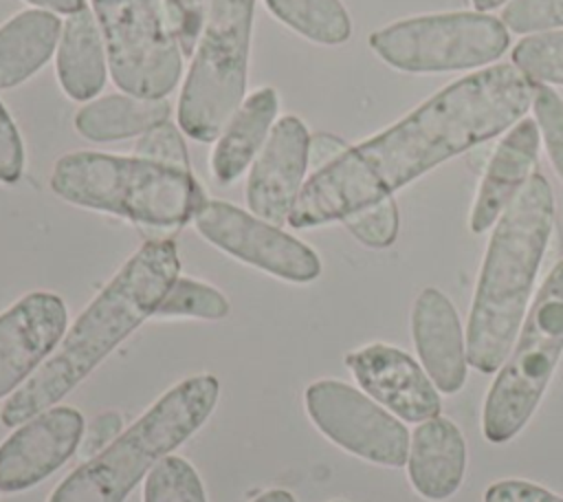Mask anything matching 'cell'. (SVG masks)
<instances>
[{"mask_svg":"<svg viewBox=\"0 0 563 502\" xmlns=\"http://www.w3.org/2000/svg\"><path fill=\"white\" fill-rule=\"evenodd\" d=\"M506 2H510V0H471V4L475 7V11H482V13L493 11V9H497V7L506 4Z\"/></svg>","mask_w":563,"mask_h":502,"instance_id":"38","label":"cell"},{"mask_svg":"<svg viewBox=\"0 0 563 502\" xmlns=\"http://www.w3.org/2000/svg\"><path fill=\"white\" fill-rule=\"evenodd\" d=\"M361 390L405 423H422L440 416V392L405 350L389 343H369L345 357Z\"/></svg>","mask_w":563,"mask_h":502,"instance_id":"15","label":"cell"},{"mask_svg":"<svg viewBox=\"0 0 563 502\" xmlns=\"http://www.w3.org/2000/svg\"><path fill=\"white\" fill-rule=\"evenodd\" d=\"M563 354V260L539 286L515 346L493 379L484 407L482 434L488 443L512 440L539 407Z\"/></svg>","mask_w":563,"mask_h":502,"instance_id":"6","label":"cell"},{"mask_svg":"<svg viewBox=\"0 0 563 502\" xmlns=\"http://www.w3.org/2000/svg\"><path fill=\"white\" fill-rule=\"evenodd\" d=\"M229 315V299L213 286L194 277H176L154 317L222 319Z\"/></svg>","mask_w":563,"mask_h":502,"instance_id":"26","label":"cell"},{"mask_svg":"<svg viewBox=\"0 0 563 502\" xmlns=\"http://www.w3.org/2000/svg\"><path fill=\"white\" fill-rule=\"evenodd\" d=\"M68 313L59 295L35 291L0 313V399L11 396L55 352Z\"/></svg>","mask_w":563,"mask_h":502,"instance_id":"13","label":"cell"},{"mask_svg":"<svg viewBox=\"0 0 563 502\" xmlns=\"http://www.w3.org/2000/svg\"><path fill=\"white\" fill-rule=\"evenodd\" d=\"M205 4L207 0H163L167 22L185 55H194L196 51L205 20Z\"/></svg>","mask_w":563,"mask_h":502,"instance_id":"31","label":"cell"},{"mask_svg":"<svg viewBox=\"0 0 563 502\" xmlns=\"http://www.w3.org/2000/svg\"><path fill=\"white\" fill-rule=\"evenodd\" d=\"M277 92L260 88L249 95L220 132L211 152V172L218 183H233L260 154L277 117Z\"/></svg>","mask_w":563,"mask_h":502,"instance_id":"19","label":"cell"},{"mask_svg":"<svg viewBox=\"0 0 563 502\" xmlns=\"http://www.w3.org/2000/svg\"><path fill=\"white\" fill-rule=\"evenodd\" d=\"M255 0H207L200 37L178 101V123L196 141H216L246 88Z\"/></svg>","mask_w":563,"mask_h":502,"instance_id":"7","label":"cell"},{"mask_svg":"<svg viewBox=\"0 0 563 502\" xmlns=\"http://www.w3.org/2000/svg\"><path fill=\"white\" fill-rule=\"evenodd\" d=\"M180 271L172 240H147L66 330L55 352L0 407V423L18 427L57 405L165 299Z\"/></svg>","mask_w":563,"mask_h":502,"instance_id":"2","label":"cell"},{"mask_svg":"<svg viewBox=\"0 0 563 502\" xmlns=\"http://www.w3.org/2000/svg\"><path fill=\"white\" fill-rule=\"evenodd\" d=\"M501 22L512 33H543L563 29V0H510Z\"/></svg>","mask_w":563,"mask_h":502,"instance_id":"29","label":"cell"},{"mask_svg":"<svg viewBox=\"0 0 563 502\" xmlns=\"http://www.w3.org/2000/svg\"><path fill=\"white\" fill-rule=\"evenodd\" d=\"M24 170V148L11 114L0 103V181L15 183Z\"/></svg>","mask_w":563,"mask_h":502,"instance_id":"32","label":"cell"},{"mask_svg":"<svg viewBox=\"0 0 563 502\" xmlns=\"http://www.w3.org/2000/svg\"><path fill=\"white\" fill-rule=\"evenodd\" d=\"M31 4H37L42 9H51V11H57V13H75L79 9L86 7L84 0H26Z\"/></svg>","mask_w":563,"mask_h":502,"instance_id":"36","label":"cell"},{"mask_svg":"<svg viewBox=\"0 0 563 502\" xmlns=\"http://www.w3.org/2000/svg\"><path fill=\"white\" fill-rule=\"evenodd\" d=\"M106 48L88 7L68 15L57 48V79L75 101L92 99L106 84Z\"/></svg>","mask_w":563,"mask_h":502,"instance_id":"20","label":"cell"},{"mask_svg":"<svg viewBox=\"0 0 563 502\" xmlns=\"http://www.w3.org/2000/svg\"><path fill=\"white\" fill-rule=\"evenodd\" d=\"M218 396L213 374L183 379L106 449L68 473L48 502H123L156 462L205 425Z\"/></svg>","mask_w":563,"mask_h":502,"instance_id":"4","label":"cell"},{"mask_svg":"<svg viewBox=\"0 0 563 502\" xmlns=\"http://www.w3.org/2000/svg\"><path fill=\"white\" fill-rule=\"evenodd\" d=\"M347 150V145L330 134H317L310 137V150H308V165L317 170L325 167L328 163H332L336 156H341Z\"/></svg>","mask_w":563,"mask_h":502,"instance_id":"35","label":"cell"},{"mask_svg":"<svg viewBox=\"0 0 563 502\" xmlns=\"http://www.w3.org/2000/svg\"><path fill=\"white\" fill-rule=\"evenodd\" d=\"M336 502H345V500H336Z\"/></svg>","mask_w":563,"mask_h":502,"instance_id":"39","label":"cell"},{"mask_svg":"<svg viewBox=\"0 0 563 502\" xmlns=\"http://www.w3.org/2000/svg\"><path fill=\"white\" fill-rule=\"evenodd\" d=\"M532 112L539 126L541 141L545 143L550 163L563 183V99L561 95L548 84H537Z\"/></svg>","mask_w":563,"mask_h":502,"instance_id":"28","label":"cell"},{"mask_svg":"<svg viewBox=\"0 0 563 502\" xmlns=\"http://www.w3.org/2000/svg\"><path fill=\"white\" fill-rule=\"evenodd\" d=\"M114 84L134 97L163 99L183 73V51L163 0H92Z\"/></svg>","mask_w":563,"mask_h":502,"instance_id":"9","label":"cell"},{"mask_svg":"<svg viewBox=\"0 0 563 502\" xmlns=\"http://www.w3.org/2000/svg\"><path fill=\"white\" fill-rule=\"evenodd\" d=\"M510 57L534 84L563 86V29L521 37L512 46Z\"/></svg>","mask_w":563,"mask_h":502,"instance_id":"24","label":"cell"},{"mask_svg":"<svg viewBox=\"0 0 563 502\" xmlns=\"http://www.w3.org/2000/svg\"><path fill=\"white\" fill-rule=\"evenodd\" d=\"M466 471V440L460 427L433 416L418 423L409 438L407 473L411 487L427 500H449L462 484Z\"/></svg>","mask_w":563,"mask_h":502,"instance_id":"18","label":"cell"},{"mask_svg":"<svg viewBox=\"0 0 563 502\" xmlns=\"http://www.w3.org/2000/svg\"><path fill=\"white\" fill-rule=\"evenodd\" d=\"M310 134L299 117L286 114L271 128L260 154L255 156L246 183L249 209L282 227L295 207L308 170Z\"/></svg>","mask_w":563,"mask_h":502,"instance_id":"14","label":"cell"},{"mask_svg":"<svg viewBox=\"0 0 563 502\" xmlns=\"http://www.w3.org/2000/svg\"><path fill=\"white\" fill-rule=\"evenodd\" d=\"M539 143L541 134L534 119H519L499 141L471 207L468 229L473 233L488 231L519 196L534 174Z\"/></svg>","mask_w":563,"mask_h":502,"instance_id":"17","label":"cell"},{"mask_svg":"<svg viewBox=\"0 0 563 502\" xmlns=\"http://www.w3.org/2000/svg\"><path fill=\"white\" fill-rule=\"evenodd\" d=\"M554 227V194L534 172L488 240L466 324L468 365L497 372L510 354Z\"/></svg>","mask_w":563,"mask_h":502,"instance_id":"3","label":"cell"},{"mask_svg":"<svg viewBox=\"0 0 563 502\" xmlns=\"http://www.w3.org/2000/svg\"><path fill=\"white\" fill-rule=\"evenodd\" d=\"M81 438L84 416L68 405H53L24 421L0 443V491L35 487L77 451Z\"/></svg>","mask_w":563,"mask_h":502,"instance_id":"12","label":"cell"},{"mask_svg":"<svg viewBox=\"0 0 563 502\" xmlns=\"http://www.w3.org/2000/svg\"><path fill=\"white\" fill-rule=\"evenodd\" d=\"M123 421L119 412H103L99 414L88 429H84V438H81V454L92 458L95 454H99L101 449H106L119 434H121Z\"/></svg>","mask_w":563,"mask_h":502,"instance_id":"34","label":"cell"},{"mask_svg":"<svg viewBox=\"0 0 563 502\" xmlns=\"http://www.w3.org/2000/svg\"><path fill=\"white\" fill-rule=\"evenodd\" d=\"M169 119L165 99H145L134 95H106L77 110L75 128L90 141H119L143 134Z\"/></svg>","mask_w":563,"mask_h":502,"instance_id":"22","label":"cell"},{"mask_svg":"<svg viewBox=\"0 0 563 502\" xmlns=\"http://www.w3.org/2000/svg\"><path fill=\"white\" fill-rule=\"evenodd\" d=\"M411 335L424 372L442 394H455L466 383V335L451 299L429 286L411 308Z\"/></svg>","mask_w":563,"mask_h":502,"instance_id":"16","label":"cell"},{"mask_svg":"<svg viewBox=\"0 0 563 502\" xmlns=\"http://www.w3.org/2000/svg\"><path fill=\"white\" fill-rule=\"evenodd\" d=\"M286 26L317 44H343L352 35V20L341 0H264Z\"/></svg>","mask_w":563,"mask_h":502,"instance_id":"23","label":"cell"},{"mask_svg":"<svg viewBox=\"0 0 563 502\" xmlns=\"http://www.w3.org/2000/svg\"><path fill=\"white\" fill-rule=\"evenodd\" d=\"M196 231L229 255L288 282H312L319 255L279 227L224 200H205L194 216Z\"/></svg>","mask_w":563,"mask_h":502,"instance_id":"11","label":"cell"},{"mask_svg":"<svg viewBox=\"0 0 563 502\" xmlns=\"http://www.w3.org/2000/svg\"><path fill=\"white\" fill-rule=\"evenodd\" d=\"M51 187L73 205L152 227L185 225L207 200L187 170L106 152L64 154L53 167Z\"/></svg>","mask_w":563,"mask_h":502,"instance_id":"5","label":"cell"},{"mask_svg":"<svg viewBox=\"0 0 563 502\" xmlns=\"http://www.w3.org/2000/svg\"><path fill=\"white\" fill-rule=\"evenodd\" d=\"M303 403L317 429L341 449L383 467L407 462L405 423L361 390L336 379H321L306 388Z\"/></svg>","mask_w":563,"mask_h":502,"instance_id":"10","label":"cell"},{"mask_svg":"<svg viewBox=\"0 0 563 502\" xmlns=\"http://www.w3.org/2000/svg\"><path fill=\"white\" fill-rule=\"evenodd\" d=\"M59 20L46 9H26L0 26V88L37 73L59 40Z\"/></svg>","mask_w":563,"mask_h":502,"instance_id":"21","label":"cell"},{"mask_svg":"<svg viewBox=\"0 0 563 502\" xmlns=\"http://www.w3.org/2000/svg\"><path fill=\"white\" fill-rule=\"evenodd\" d=\"M537 84L515 64L460 77L301 187L288 225L308 229L369 207L440 163L501 134L532 108Z\"/></svg>","mask_w":563,"mask_h":502,"instance_id":"1","label":"cell"},{"mask_svg":"<svg viewBox=\"0 0 563 502\" xmlns=\"http://www.w3.org/2000/svg\"><path fill=\"white\" fill-rule=\"evenodd\" d=\"M345 229L365 247L369 249H385L394 244L400 227L398 205L391 196L363 207L341 220Z\"/></svg>","mask_w":563,"mask_h":502,"instance_id":"27","label":"cell"},{"mask_svg":"<svg viewBox=\"0 0 563 502\" xmlns=\"http://www.w3.org/2000/svg\"><path fill=\"white\" fill-rule=\"evenodd\" d=\"M143 502H207V495L191 462L169 454L147 473Z\"/></svg>","mask_w":563,"mask_h":502,"instance_id":"25","label":"cell"},{"mask_svg":"<svg viewBox=\"0 0 563 502\" xmlns=\"http://www.w3.org/2000/svg\"><path fill=\"white\" fill-rule=\"evenodd\" d=\"M510 44L508 29L482 11L429 13L391 22L369 35L372 51L402 73H449L482 68Z\"/></svg>","mask_w":563,"mask_h":502,"instance_id":"8","label":"cell"},{"mask_svg":"<svg viewBox=\"0 0 563 502\" xmlns=\"http://www.w3.org/2000/svg\"><path fill=\"white\" fill-rule=\"evenodd\" d=\"M251 502H297V500H295V495H292L290 491H284V489H271V491H266V493L257 495V498H255V500H251Z\"/></svg>","mask_w":563,"mask_h":502,"instance_id":"37","label":"cell"},{"mask_svg":"<svg viewBox=\"0 0 563 502\" xmlns=\"http://www.w3.org/2000/svg\"><path fill=\"white\" fill-rule=\"evenodd\" d=\"M484 502H563V498L537 482L508 478L490 484L484 493Z\"/></svg>","mask_w":563,"mask_h":502,"instance_id":"33","label":"cell"},{"mask_svg":"<svg viewBox=\"0 0 563 502\" xmlns=\"http://www.w3.org/2000/svg\"><path fill=\"white\" fill-rule=\"evenodd\" d=\"M134 156L150 159V161L189 172L185 141H183L178 128L169 121H163V123L150 128L147 132H143L139 143L134 145Z\"/></svg>","mask_w":563,"mask_h":502,"instance_id":"30","label":"cell"}]
</instances>
